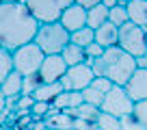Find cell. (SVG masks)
<instances>
[{
	"label": "cell",
	"instance_id": "6da1fadb",
	"mask_svg": "<svg viewBox=\"0 0 147 130\" xmlns=\"http://www.w3.org/2000/svg\"><path fill=\"white\" fill-rule=\"evenodd\" d=\"M39 22L24 2H0V50L15 52L35 41Z\"/></svg>",
	"mask_w": 147,
	"mask_h": 130
},
{
	"label": "cell",
	"instance_id": "7a4b0ae2",
	"mask_svg": "<svg viewBox=\"0 0 147 130\" xmlns=\"http://www.w3.org/2000/svg\"><path fill=\"white\" fill-rule=\"evenodd\" d=\"M89 65L93 67V74L95 76L108 78L115 87H123L130 80V76L136 72V59L130 56L128 52H123L119 46L106 48L104 54L100 59L91 61Z\"/></svg>",
	"mask_w": 147,
	"mask_h": 130
},
{
	"label": "cell",
	"instance_id": "3957f363",
	"mask_svg": "<svg viewBox=\"0 0 147 130\" xmlns=\"http://www.w3.org/2000/svg\"><path fill=\"white\" fill-rule=\"evenodd\" d=\"M35 43L39 46V50L46 56L61 54V52L65 50V46L69 43V32L63 28L61 22L39 24V30H37V35H35Z\"/></svg>",
	"mask_w": 147,
	"mask_h": 130
},
{
	"label": "cell",
	"instance_id": "277c9868",
	"mask_svg": "<svg viewBox=\"0 0 147 130\" xmlns=\"http://www.w3.org/2000/svg\"><path fill=\"white\" fill-rule=\"evenodd\" d=\"M11 54H13V70L18 74H22L24 78L39 74V70H41V65H43V59H46V54L39 50V46L35 41L18 48Z\"/></svg>",
	"mask_w": 147,
	"mask_h": 130
},
{
	"label": "cell",
	"instance_id": "5b68a950",
	"mask_svg": "<svg viewBox=\"0 0 147 130\" xmlns=\"http://www.w3.org/2000/svg\"><path fill=\"white\" fill-rule=\"evenodd\" d=\"M24 5L39 24H52L59 22L61 13L74 5V0H24Z\"/></svg>",
	"mask_w": 147,
	"mask_h": 130
},
{
	"label": "cell",
	"instance_id": "8992f818",
	"mask_svg": "<svg viewBox=\"0 0 147 130\" xmlns=\"http://www.w3.org/2000/svg\"><path fill=\"white\" fill-rule=\"evenodd\" d=\"M117 46L123 52H128L130 56L138 59L143 52H147V32L141 26L128 22L119 28V39H117Z\"/></svg>",
	"mask_w": 147,
	"mask_h": 130
},
{
	"label": "cell",
	"instance_id": "52a82bcc",
	"mask_svg": "<svg viewBox=\"0 0 147 130\" xmlns=\"http://www.w3.org/2000/svg\"><path fill=\"white\" fill-rule=\"evenodd\" d=\"M100 111L108 113V115H115L117 119H121V117L134 113V102L130 100V95L125 93L123 87H113L104 95V102H102Z\"/></svg>",
	"mask_w": 147,
	"mask_h": 130
},
{
	"label": "cell",
	"instance_id": "ba28073f",
	"mask_svg": "<svg viewBox=\"0 0 147 130\" xmlns=\"http://www.w3.org/2000/svg\"><path fill=\"white\" fill-rule=\"evenodd\" d=\"M93 78H95L93 67L89 63H80L67 67L65 76L61 78V87H63V91H84L87 87H91Z\"/></svg>",
	"mask_w": 147,
	"mask_h": 130
},
{
	"label": "cell",
	"instance_id": "9c48e42d",
	"mask_svg": "<svg viewBox=\"0 0 147 130\" xmlns=\"http://www.w3.org/2000/svg\"><path fill=\"white\" fill-rule=\"evenodd\" d=\"M65 72H67V65H65L63 56L61 54H50V56L43 59V65H41V70H39V78H41V83H46V85L61 83V78L65 76Z\"/></svg>",
	"mask_w": 147,
	"mask_h": 130
},
{
	"label": "cell",
	"instance_id": "30bf717a",
	"mask_svg": "<svg viewBox=\"0 0 147 130\" xmlns=\"http://www.w3.org/2000/svg\"><path fill=\"white\" fill-rule=\"evenodd\" d=\"M61 24H63V28L71 35V32H76V30H80V28H84L87 26V9H82L80 5H69L67 9L61 13V20H59Z\"/></svg>",
	"mask_w": 147,
	"mask_h": 130
},
{
	"label": "cell",
	"instance_id": "8fae6325",
	"mask_svg": "<svg viewBox=\"0 0 147 130\" xmlns=\"http://www.w3.org/2000/svg\"><path fill=\"white\" fill-rule=\"evenodd\" d=\"M125 93L130 95V100H132L134 104L136 102H143V100H147V70H138L134 72L132 76H130V80L123 85Z\"/></svg>",
	"mask_w": 147,
	"mask_h": 130
},
{
	"label": "cell",
	"instance_id": "7c38bea8",
	"mask_svg": "<svg viewBox=\"0 0 147 130\" xmlns=\"http://www.w3.org/2000/svg\"><path fill=\"white\" fill-rule=\"evenodd\" d=\"M80 104H84L82 91H61L52 102V108L56 111H69V108H78Z\"/></svg>",
	"mask_w": 147,
	"mask_h": 130
},
{
	"label": "cell",
	"instance_id": "4fadbf2b",
	"mask_svg": "<svg viewBox=\"0 0 147 130\" xmlns=\"http://www.w3.org/2000/svg\"><path fill=\"white\" fill-rule=\"evenodd\" d=\"M125 9H128L130 22L147 30V0H130Z\"/></svg>",
	"mask_w": 147,
	"mask_h": 130
},
{
	"label": "cell",
	"instance_id": "5bb4252c",
	"mask_svg": "<svg viewBox=\"0 0 147 130\" xmlns=\"http://www.w3.org/2000/svg\"><path fill=\"white\" fill-rule=\"evenodd\" d=\"M117 39H119V28L113 26L110 22H106L104 26H100L95 30V43H100L104 50L117 46Z\"/></svg>",
	"mask_w": 147,
	"mask_h": 130
},
{
	"label": "cell",
	"instance_id": "9a60e30c",
	"mask_svg": "<svg viewBox=\"0 0 147 130\" xmlns=\"http://www.w3.org/2000/svg\"><path fill=\"white\" fill-rule=\"evenodd\" d=\"M22 83H24V76L13 70L9 74V78L0 85V91H2L5 98H20L22 95Z\"/></svg>",
	"mask_w": 147,
	"mask_h": 130
},
{
	"label": "cell",
	"instance_id": "2e32d148",
	"mask_svg": "<svg viewBox=\"0 0 147 130\" xmlns=\"http://www.w3.org/2000/svg\"><path fill=\"white\" fill-rule=\"evenodd\" d=\"M61 56H63V61H65V65H67V67H74V65H80V63H87V52H84V48L74 46V43H67V46H65V50L61 52Z\"/></svg>",
	"mask_w": 147,
	"mask_h": 130
},
{
	"label": "cell",
	"instance_id": "e0dca14e",
	"mask_svg": "<svg viewBox=\"0 0 147 130\" xmlns=\"http://www.w3.org/2000/svg\"><path fill=\"white\" fill-rule=\"evenodd\" d=\"M106 22H108V9H106L104 5H97V7H93V9L87 11V26L91 28V30H97V28L104 26Z\"/></svg>",
	"mask_w": 147,
	"mask_h": 130
},
{
	"label": "cell",
	"instance_id": "ac0fdd59",
	"mask_svg": "<svg viewBox=\"0 0 147 130\" xmlns=\"http://www.w3.org/2000/svg\"><path fill=\"white\" fill-rule=\"evenodd\" d=\"M63 91V87H61V83H52V85H39V89H37L35 93H32V98H35L37 102H54V98L59 95V93Z\"/></svg>",
	"mask_w": 147,
	"mask_h": 130
},
{
	"label": "cell",
	"instance_id": "d6986e66",
	"mask_svg": "<svg viewBox=\"0 0 147 130\" xmlns=\"http://www.w3.org/2000/svg\"><path fill=\"white\" fill-rule=\"evenodd\" d=\"M93 41H95V30H91L89 26H84V28H80V30H76V32H71V35H69V43L80 46V48L91 46Z\"/></svg>",
	"mask_w": 147,
	"mask_h": 130
},
{
	"label": "cell",
	"instance_id": "ffe728a7",
	"mask_svg": "<svg viewBox=\"0 0 147 130\" xmlns=\"http://www.w3.org/2000/svg\"><path fill=\"white\" fill-rule=\"evenodd\" d=\"M48 121H50L52 128H63V130H71L74 128V117L65 115V113H59L56 108H52V117Z\"/></svg>",
	"mask_w": 147,
	"mask_h": 130
},
{
	"label": "cell",
	"instance_id": "44dd1931",
	"mask_svg": "<svg viewBox=\"0 0 147 130\" xmlns=\"http://www.w3.org/2000/svg\"><path fill=\"white\" fill-rule=\"evenodd\" d=\"M108 22L113 24V26H117V28H121L123 24H128L130 22V18H128V9L125 7H113V9L108 11Z\"/></svg>",
	"mask_w": 147,
	"mask_h": 130
},
{
	"label": "cell",
	"instance_id": "7402d4cb",
	"mask_svg": "<svg viewBox=\"0 0 147 130\" xmlns=\"http://www.w3.org/2000/svg\"><path fill=\"white\" fill-rule=\"evenodd\" d=\"M11 72H13V54L7 50H0V85L9 78Z\"/></svg>",
	"mask_w": 147,
	"mask_h": 130
},
{
	"label": "cell",
	"instance_id": "603a6c76",
	"mask_svg": "<svg viewBox=\"0 0 147 130\" xmlns=\"http://www.w3.org/2000/svg\"><path fill=\"white\" fill-rule=\"evenodd\" d=\"M95 126L100 130H121V119H117L115 115H108V113L100 111V117H97Z\"/></svg>",
	"mask_w": 147,
	"mask_h": 130
},
{
	"label": "cell",
	"instance_id": "cb8c5ba5",
	"mask_svg": "<svg viewBox=\"0 0 147 130\" xmlns=\"http://www.w3.org/2000/svg\"><path fill=\"white\" fill-rule=\"evenodd\" d=\"M82 100H84V104H91V106L100 108L102 102H104V93L97 91V89H93V87H87L82 91Z\"/></svg>",
	"mask_w": 147,
	"mask_h": 130
},
{
	"label": "cell",
	"instance_id": "d4e9b609",
	"mask_svg": "<svg viewBox=\"0 0 147 130\" xmlns=\"http://www.w3.org/2000/svg\"><path fill=\"white\" fill-rule=\"evenodd\" d=\"M39 85H43L41 78H39V74L26 76V78H24V83H22V95H32V93L39 89Z\"/></svg>",
	"mask_w": 147,
	"mask_h": 130
},
{
	"label": "cell",
	"instance_id": "484cf974",
	"mask_svg": "<svg viewBox=\"0 0 147 130\" xmlns=\"http://www.w3.org/2000/svg\"><path fill=\"white\" fill-rule=\"evenodd\" d=\"M121 130H145V126H143L141 121L134 117V113H132V115L121 117Z\"/></svg>",
	"mask_w": 147,
	"mask_h": 130
},
{
	"label": "cell",
	"instance_id": "4316f807",
	"mask_svg": "<svg viewBox=\"0 0 147 130\" xmlns=\"http://www.w3.org/2000/svg\"><path fill=\"white\" fill-rule=\"evenodd\" d=\"M134 117H136V119L145 126V130H147V100L134 104Z\"/></svg>",
	"mask_w": 147,
	"mask_h": 130
},
{
	"label": "cell",
	"instance_id": "83f0119b",
	"mask_svg": "<svg viewBox=\"0 0 147 130\" xmlns=\"http://www.w3.org/2000/svg\"><path fill=\"white\" fill-rule=\"evenodd\" d=\"M91 87H93V89H97V91H102V93L106 95V93H108L110 89L115 87V85L110 83L108 78H102V76H95V78H93V83H91Z\"/></svg>",
	"mask_w": 147,
	"mask_h": 130
},
{
	"label": "cell",
	"instance_id": "f1b7e54d",
	"mask_svg": "<svg viewBox=\"0 0 147 130\" xmlns=\"http://www.w3.org/2000/svg\"><path fill=\"white\" fill-rule=\"evenodd\" d=\"M84 52H87V63H91V61L100 59V56L104 54V48H102L100 43H95V41H93L91 46H87V48H84Z\"/></svg>",
	"mask_w": 147,
	"mask_h": 130
},
{
	"label": "cell",
	"instance_id": "f546056e",
	"mask_svg": "<svg viewBox=\"0 0 147 130\" xmlns=\"http://www.w3.org/2000/svg\"><path fill=\"white\" fill-rule=\"evenodd\" d=\"M32 115H37V117H41V115H48L50 113V102H37L35 100V104H32Z\"/></svg>",
	"mask_w": 147,
	"mask_h": 130
},
{
	"label": "cell",
	"instance_id": "4dcf8cb0",
	"mask_svg": "<svg viewBox=\"0 0 147 130\" xmlns=\"http://www.w3.org/2000/svg\"><path fill=\"white\" fill-rule=\"evenodd\" d=\"M32 104H35V98L32 95H20L18 98V111H30Z\"/></svg>",
	"mask_w": 147,
	"mask_h": 130
},
{
	"label": "cell",
	"instance_id": "1f68e13d",
	"mask_svg": "<svg viewBox=\"0 0 147 130\" xmlns=\"http://www.w3.org/2000/svg\"><path fill=\"white\" fill-rule=\"evenodd\" d=\"M76 5H80L82 9H93V7H97V5H102V0H74Z\"/></svg>",
	"mask_w": 147,
	"mask_h": 130
},
{
	"label": "cell",
	"instance_id": "d6a6232c",
	"mask_svg": "<svg viewBox=\"0 0 147 130\" xmlns=\"http://www.w3.org/2000/svg\"><path fill=\"white\" fill-rule=\"evenodd\" d=\"M136 67L138 70H147V52H143V54L136 59Z\"/></svg>",
	"mask_w": 147,
	"mask_h": 130
},
{
	"label": "cell",
	"instance_id": "836d02e7",
	"mask_svg": "<svg viewBox=\"0 0 147 130\" xmlns=\"http://www.w3.org/2000/svg\"><path fill=\"white\" fill-rule=\"evenodd\" d=\"M5 108H7V98L2 95V91H0V115L5 113Z\"/></svg>",
	"mask_w": 147,
	"mask_h": 130
},
{
	"label": "cell",
	"instance_id": "e575fe53",
	"mask_svg": "<svg viewBox=\"0 0 147 130\" xmlns=\"http://www.w3.org/2000/svg\"><path fill=\"white\" fill-rule=\"evenodd\" d=\"M102 5H104L106 9L110 11V9H113V7H117V0H102Z\"/></svg>",
	"mask_w": 147,
	"mask_h": 130
},
{
	"label": "cell",
	"instance_id": "d590c367",
	"mask_svg": "<svg viewBox=\"0 0 147 130\" xmlns=\"http://www.w3.org/2000/svg\"><path fill=\"white\" fill-rule=\"evenodd\" d=\"M128 2H130V0H117V5H119V7H128Z\"/></svg>",
	"mask_w": 147,
	"mask_h": 130
},
{
	"label": "cell",
	"instance_id": "8d00e7d4",
	"mask_svg": "<svg viewBox=\"0 0 147 130\" xmlns=\"http://www.w3.org/2000/svg\"><path fill=\"white\" fill-rule=\"evenodd\" d=\"M0 2H24V0H0Z\"/></svg>",
	"mask_w": 147,
	"mask_h": 130
},
{
	"label": "cell",
	"instance_id": "74e56055",
	"mask_svg": "<svg viewBox=\"0 0 147 130\" xmlns=\"http://www.w3.org/2000/svg\"><path fill=\"white\" fill-rule=\"evenodd\" d=\"M95 130H100V128H97V126H95Z\"/></svg>",
	"mask_w": 147,
	"mask_h": 130
},
{
	"label": "cell",
	"instance_id": "f35d334b",
	"mask_svg": "<svg viewBox=\"0 0 147 130\" xmlns=\"http://www.w3.org/2000/svg\"><path fill=\"white\" fill-rule=\"evenodd\" d=\"M145 32H147V30H145Z\"/></svg>",
	"mask_w": 147,
	"mask_h": 130
}]
</instances>
